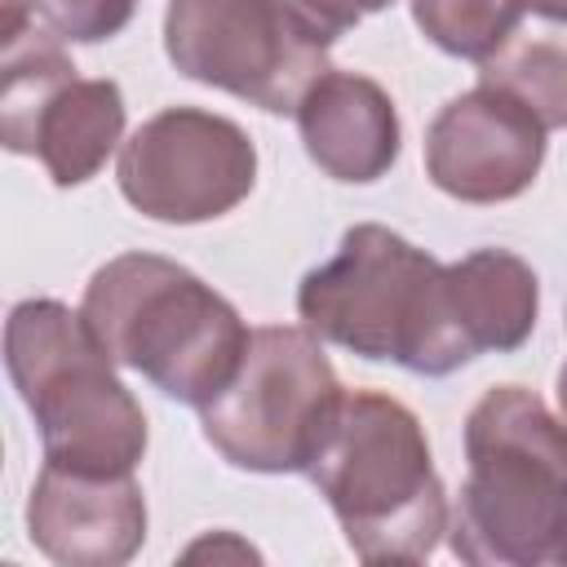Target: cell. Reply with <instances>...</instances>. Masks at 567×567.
Masks as SVG:
<instances>
[{
	"mask_svg": "<svg viewBox=\"0 0 567 567\" xmlns=\"http://www.w3.org/2000/svg\"><path fill=\"white\" fill-rule=\"evenodd\" d=\"M567 540V425L527 385H492L465 416V483L447 545L474 567L558 563Z\"/></svg>",
	"mask_w": 567,
	"mask_h": 567,
	"instance_id": "obj_1",
	"label": "cell"
},
{
	"mask_svg": "<svg viewBox=\"0 0 567 567\" xmlns=\"http://www.w3.org/2000/svg\"><path fill=\"white\" fill-rule=\"evenodd\" d=\"M306 478L359 563H425L452 518L425 425L381 390L341 394Z\"/></svg>",
	"mask_w": 567,
	"mask_h": 567,
	"instance_id": "obj_2",
	"label": "cell"
},
{
	"mask_svg": "<svg viewBox=\"0 0 567 567\" xmlns=\"http://www.w3.org/2000/svg\"><path fill=\"white\" fill-rule=\"evenodd\" d=\"M80 315L120 368L186 408H204L230 385L252 337L221 292L159 252H120L97 266Z\"/></svg>",
	"mask_w": 567,
	"mask_h": 567,
	"instance_id": "obj_3",
	"label": "cell"
},
{
	"mask_svg": "<svg viewBox=\"0 0 567 567\" xmlns=\"http://www.w3.org/2000/svg\"><path fill=\"white\" fill-rule=\"evenodd\" d=\"M301 323L359 359H390L416 377L465 368L452 337L443 261L390 226L359 221L337 252L297 284Z\"/></svg>",
	"mask_w": 567,
	"mask_h": 567,
	"instance_id": "obj_4",
	"label": "cell"
},
{
	"mask_svg": "<svg viewBox=\"0 0 567 567\" xmlns=\"http://www.w3.org/2000/svg\"><path fill=\"white\" fill-rule=\"evenodd\" d=\"M4 368L27 403L44 461L133 474L146 456V412L115 377L89 319L58 297H27L4 319Z\"/></svg>",
	"mask_w": 567,
	"mask_h": 567,
	"instance_id": "obj_5",
	"label": "cell"
},
{
	"mask_svg": "<svg viewBox=\"0 0 567 567\" xmlns=\"http://www.w3.org/2000/svg\"><path fill=\"white\" fill-rule=\"evenodd\" d=\"M346 385L306 323L252 328L230 385L199 408L204 439L248 474H306Z\"/></svg>",
	"mask_w": 567,
	"mask_h": 567,
	"instance_id": "obj_6",
	"label": "cell"
},
{
	"mask_svg": "<svg viewBox=\"0 0 567 567\" xmlns=\"http://www.w3.org/2000/svg\"><path fill=\"white\" fill-rule=\"evenodd\" d=\"M27 13L31 0H4L0 142L35 155L53 186H80L124 146V93L115 80H80L62 40L27 27Z\"/></svg>",
	"mask_w": 567,
	"mask_h": 567,
	"instance_id": "obj_7",
	"label": "cell"
},
{
	"mask_svg": "<svg viewBox=\"0 0 567 567\" xmlns=\"http://www.w3.org/2000/svg\"><path fill=\"white\" fill-rule=\"evenodd\" d=\"M164 53L186 80L213 84L270 115H292L328 71V49L275 0H168Z\"/></svg>",
	"mask_w": 567,
	"mask_h": 567,
	"instance_id": "obj_8",
	"label": "cell"
},
{
	"mask_svg": "<svg viewBox=\"0 0 567 567\" xmlns=\"http://www.w3.org/2000/svg\"><path fill=\"white\" fill-rule=\"evenodd\" d=\"M120 195L151 221L195 226L239 208L257 182L252 137L199 106H164L115 159Z\"/></svg>",
	"mask_w": 567,
	"mask_h": 567,
	"instance_id": "obj_9",
	"label": "cell"
},
{
	"mask_svg": "<svg viewBox=\"0 0 567 567\" xmlns=\"http://www.w3.org/2000/svg\"><path fill=\"white\" fill-rule=\"evenodd\" d=\"M545 124L505 89L483 84L452 97L425 128V173L461 204L523 195L545 164Z\"/></svg>",
	"mask_w": 567,
	"mask_h": 567,
	"instance_id": "obj_10",
	"label": "cell"
},
{
	"mask_svg": "<svg viewBox=\"0 0 567 567\" xmlns=\"http://www.w3.org/2000/svg\"><path fill=\"white\" fill-rule=\"evenodd\" d=\"M27 536L58 567H120L146 540V496L133 474L44 461L27 496Z\"/></svg>",
	"mask_w": 567,
	"mask_h": 567,
	"instance_id": "obj_11",
	"label": "cell"
},
{
	"mask_svg": "<svg viewBox=\"0 0 567 567\" xmlns=\"http://www.w3.org/2000/svg\"><path fill=\"white\" fill-rule=\"evenodd\" d=\"M292 115L306 155L332 182L368 186L385 177L399 159V142H403L399 111L394 97L372 75L328 66L306 89Z\"/></svg>",
	"mask_w": 567,
	"mask_h": 567,
	"instance_id": "obj_12",
	"label": "cell"
},
{
	"mask_svg": "<svg viewBox=\"0 0 567 567\" xmlns=\"http://www.w3.org/2000/svg\"><path fill=\"white\" fill-rule=\"evenodd\" d=\"M443 288H447L452 337H456L465 363L487 354V350L509 354L536 328L540 279L509 248H474V252H465L461 261L443 266Z\"/></svg>",
	"mask_w": 567,
	"mask_h": 567,
	"instance_id": "obj_13",
	"label": "cell"
},
{
	"mask_svg": "<svg viewBox=\"0 0 567 567\" xmlns=\"http://www.w3.org/2000/svg\"><path fill=\"white\" fill-rule=\"evenodd\" d=\"M478 80L514 93L545 128H567V22L518 27L478 62Z\"/></svg>",
	"mask_w": 567,
	"mask_h": 567,
	"instance_id": "obj_14",
	"label": "cell"
},
{
	"mask_svg": "<svg viewBox=\"0 0 567 567\" xmlns=\"http://www.w3.org/2000/svg\"><path fill=\"white\" fill-rule=\"evenodd\" d=\"M527 0H412V18L430 44L452 58L483 62L492 58L518 27Z\"/></svg>",
	"mask_w": 567,
	"mask_h": 567,
	"instance_id": "obj_15",
	"label": "cell"
},
{
	"mask_svg": "<svg viewBox=\"0 0 567 567\" xmlns=\"http://www.w3.org/2000/svg\"><path fill=\"white\" fill-rule=\"evenodd\" d=\"M137 0H31V13L71 44H97L128 27Z\"/></svg>",
	"mask_w": 567,
	"mask_h": 567,
	"instance_id": "obj_16",
	"label": "cell"
},
{
	"mask_svg": "<svg viewBox=\"0 0 567 567\" xmlns=\"http://www.w3.org/2000/svg\"><path fill=\"white\" fill-rule=\"evenodd\" d=\"M315 44H323V49H332L363 13H377V9H385V4H394V0H275Z\"/></svg>",
	"mask_w": 567,
	"mask_h": 567,
	"instance_id": "obj_17",
	"label": "cell"
},
{
	"mask_svg": "<svg viewBox=\"0 0 567 567\" xmlns=\"http://www.w3.org/2000/svg\"><path fill=\"white\" fill-rule=\"evenodd\" d=\"M527 9L545 22H567V0H527Z\"/></svg>",
	"mask_w": 567,
	"mask_h": 567,
	"instance_id": "obj_18",
	"label": "cell"
},
{
	"mask_svg": "<svg viewBox=\"0 0 567 567\" xmlns=\"http://www.w3.org/2000/svg\"><path fill=\"white\" fill-rule=\"evenodd\" d=\"M558 416H563V425H567V363L558 368Z\"/></svg>",
	"mask_w": 567,
	"mask_h": 567,
	"instance_id": "obj_19",
	"label": "cell"
},
{
	"mask_svg": "<svg viewBox=\"0 0 567 567\" xmlns=\"http://www.w3.org/2000/svg\"><path fill=\"white\" fill-rule=\"evenodd\" d=\"M558 563H567V540H563V549H558Z\"/></svg>",
	"mask_w": 567,
	"mask_h": 567,
	"instance_id": "obj_20",
	"label": "cell"
}]
</instances>
